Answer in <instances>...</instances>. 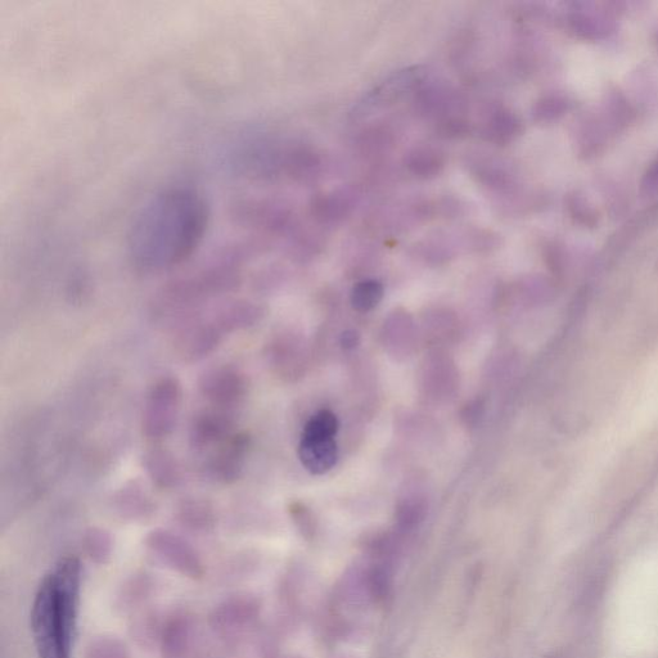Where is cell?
I'll list each match as a JSON object with an SVG mask.
<instances>
[{"label":"cell","mask_w":658,"mask_h":658,"mask_svg":"<svg viewBox=\"0 0 658 658\" xmlns=\"http://www.w3.org/2000/svg\"><path fill=\"white\" fill-rule=\"evenodd\" d=\"M209 206L195 189H161L135 214L126 234L129 259L144 273H159L191 259L209 227Z\"/></svg>","instance_id":"cell-1"},{"label":"cell","mask_w":658,"mask_h":658,"mask_svg":"<svg viewBox=\"0 0 658 658\" xmlns=\"http://www.w3.org/2000/svg\"><path fill=\"white\" fill-rule=\"evenodd\" d=\"M81 592V565L65 557L45 575L31 608V632L39 658H71Z\"/></svg>","instance_id":"cell-2"},{"label":"cell","mask_w":658,"mask_h":658,"mask_svg":"<svg viewBox=\"0 0 658 658\" xmlns=\"http://www.w3.org/2000/svg\"><path fill=\"white\" fill-rule=\"evenodd\" d=\"M182 385L174 377H162L148 392L143 409V434L151 440L165 439L177 426L182 408Z\"/></svg>","instance_id":"cell-3"},{"label":"cell","mask_w":658,"mask_h":658,"mask_svg":"<svg viewBox=\"0 0 658 658\" xmlns=\"http://www.w3.org/2000/svg\"><path fill=\"white\" fill-rule=\"evenodd\" d=\"M144 545L160 565L184 578L198 580L205 574L200 553L182 536L169 530L156 529L146 536Z\"/></svg>","instance_id":"cell-4"},{"label":"cell","mask_w":658,"mask_h":658,"mask_svg":"<svg viewBox=\"0 0 658 658\" xmlns=\"http://www.w3.org/2000/svg\"><path fill=\"white\" fill-rule=\"evenodd\" d=\"M259 599L250 594H236L224 599L210 614L211 630L227 642L240 641L259 620Z\"/></svg>","instance_id":"cell-5"},{"label":"cell","mask_w":658,"mask_h":658,"mask_svg":"<svg viewBox=\"0 0 658 658\" xmlns=\"http://www.w3.org/2000/svg\"><path fill=\"white\" fill-rule=\"evenodd\" d=\"M249 391V381L240 369L223 365L207 371L200 381L202 398L211 408L236 413Z\"/></svg>","instance_id":"cell-6"},{"label":"cell","mask_w":658,"mask_h":658,"mask_svg":"<svg viewBox=\"0 0 658 658\" xmlns=\"http://www.w3.org/2000/svg\"><path fill=\"white\" fill-rule=\"evenodd\" d=\"M250 446L251 439L246 432H234L222 444L216 446L213 457L207 464L210 476L224 484L240 479Z\"/></svg>","instance_id":"cell-7"},{"label":"cell","mask_w":658,"mask_h":658,"mask_svg":"<svg viewBox=\"0 0 658 658\" xmlns=\"http://www.w3.org/2000/svg\"><path fill=\"white\" fill-rule=\"evenodd\" d=\"M236 413L209 408L198 413L191 425L189 439L193 448L204 450L218 446L234 434Z\"/></svg>","instance_id":"cell-8"},{"label":"cell","mask_w":658,"mask_h":658,"mask_svg":"<svg viewBox=\"0 0 658 658\" xmlns=\"http://www.w3.org/2000/svg\"><path fill=\"white\" fill-rule=\"evenodd\" d=\"M225 333L215 318L196 319L180 329L177 349L184 359L193 362L205 358L218 347Z\"/></svg>","instance_id":"cell-9"},{"label":"cell","mask_w":658,"mask_h":658,"mask_svg":"<svg viewBox=\"0 0 658 658\" xmlns=\"http://www.w3.org/2000/svg\"><path fill=\"white\" fill-rule=\"evenodd\" d=\"M196 641V625L191 616L177 614L162 625L159 646L162 658H188Z\"/></svg>","instance_id":"cell-10"},{"label":"cell","mask_w":658,"mask_h":658,"mask_svg":"<svg viewBox=\"0 0 658 658\" xmlns=\"http://www.w3.org/2000/svg\"><path fill=\"white\" fill-rule=\"evenodd\" d=\"M299 458L303 466L313 475H324L331 471L338 458V448L333 437H301Z\"/></svg>","instance_id":"cell-11"},{"label":"cell","mask_w":658,"mask_h":658,"mask_svg":"<svg viewBox=\"0 0 658 658\" xmlns=\"http://www.w3.org/2000/svg\"><path fill=\"white\" fill-rule=\"evenodd\" d=\"M114 503L117 515L126 521H144L155 512L151 498L141 486L135 484L121 489Z\"/></svg>","instance_id":"cell-12"},{"label":"cell","mask_w":658,"mask_h":658,"mask_svg":"<svg viewBox=\"0 0 658 658\" xmlns=\"http://www.w3.org/2000/svg\"><path fill=\"white\" fill-rule=\"evenodd\" d=\"M522 121L515 112L506 107L495 108L482 126V135L488 141L497 144H508L522 133Z\"/></svg>","instance_id":"cell-13"},{"label":"cell","mask_w":658,"mask_h":658,"mask_svg":"<svg viewBox=\"0 0 658 658\" xmlns=\"http://www.w3.org/2000/svg\"><path fill=\"white\" fill-rule=\"evenodd\" d=\"M144 464L151 480L162 489L174 488L182 479L177 459L166 450H152L146 455Z\"/></svg>","instance_id":"cell-14"},{"label":"cell","mask_w":658,"mask_h":658,"mask_svg":"<svg viewBox=\"0 0 658 658\" xmlns=\"http://www.w3.org/2000/svg\"><path fill=\"white\" fill-rule=\"evenodd\" d=\"M445 162L444 153L431 146L416 147L405 159L410 173L421 179L437 177L444 170Z\"/></svg>","instance_id":"cell-15"},{"label":"cell","mask_w":658,"mask_h":658,"mask_svg":"<svg viewBox=\"0 0 658 658\" xmlns=\"http://www.w3.org/2000/svg\"><path fill=\"white\" fill-rule=\"evenodd\" d=\"M351 207L353 200L346 192H333L315 198L312 209L319 222L336 223L350 213Z\"/></svg>","instance_id":"cell-16"},{"label":"cell","mask_w":658,"mask_h":658,"mask_svg":"<svg viewBox=\"0 0 658 658\" xmlns=\"http://www.w3.org/2000/svg\"><path fill=\"white\" fill-rule=\"evenodd\" d=\"M83 549L90 561L96 565H106L114 553V539L107 530L92 527L84 534Z\"/></svg>","instance_id":"cell-17"},{"label":"cell","mask_w":658,"mask_h":658,"mask_svg":"<svg viewBox=\"0 0 658 658\" xmlns=\"http://www.w3.org/2000/svg\"><path fill=\"white\" fill-rule=\"evenodd\" d=\"M383 294H385V288L380 281L364 279V281L356 283L351 290L350 303L356 312H371L381 303Z\"/></svg>","instance_id":"cell-18"},{"label":"cell","mask_w":658,"mask_h":658,"mask_svg":"<svg viewBox=\"0 0 658 658\" xmlns=\"http://www.w3.org/2000/svg\"><path fill=\"white\" fill-rule=\"evenodd\" d=\"M180 524L193 531H205L214 525V512L209 504L191 500L179 508Z\"/></svg>","instance_id":"cell-19"},{"label":"cell","mask_w":658,"mask_h":658,"mask_svg":"<svg viewBox=\"0 0 658 658\" xmlns=\"http://www.w3.org/2000/svg\"><path fill=\"white\" fill-rule=\"evenodd\" d=\"M84 658H130V655L125 643L119 638L101 635L90 641Z\"/></svg>","instance_id":"cell-20"},{"label":"cell","mask_w":658,"mask_h":658,"mask_svg":"<svg viewBox=\"0 0 658 658\" xmlns=\"http://www.w3.org/2000/svg\"><path fill=\"white\" fill-rule=\"evenodd\" d=\"M569 110V102L558 94H548L536 101L533 116L539 123H551L558 120Z\"/></svg>","instance_id":"cell-21"},{"label":"cell","mask_w":658,"mask_h":658,"mask_svg":"<svg viewBox=\"0 0 658 658\" xmlns=\"http://www.w3.org/2000/svg\"><path fill=\"white\" fill-rule=\"evenodd\" d=\"M365 587L374 601L383 602L390 597L392 589L391 571L383 565H376L369 570Z\"/></svg>","instance_id":"cell-22"},{"label":"cell","mask_w":658,"mask_h":658,"mask_svg":"<svg viewBox=\"0 0 658 658\" xmlns=\"http://www.w3.org/2000/svg\"><path fill=\"white\" fill-rule=\"evenodd\" d=\"M340 423L331 410H321L306 423L303 436L333 437L337 434Z\"/></svg>","instance_id":"cell-23"},{"label":"cell","mask_w":658,"mask_h":658,"mask_svg":"<svg viewBox=\"0 0 658 658\" xmlns=\"http://www.w3.org/2000/svg\"><path fill=\"white\" fill-rule=\"evenodd\" d=\"M162 625L157 621L156 615L144 614L139 617L133 625L134 638L143 646H150L152 643H159Z\"/></svg>","instance_id":"cell-24"},{"label":"cell","mask_w":658,"mask_h":658,"mask_svg":"<svg viewBox=\"0 0 658 658\" xmlns=\"http://www.w3.org/2000/svg\"><path fill=\"white\" fill-rule=\"evenodd\" d=\"M570 27L576 35L584 39H597L606 31L602 21L581 12H575L570 17Z\"/></svg>","instance_id":"cell-25"},{"label":"cell","mask_w":658,"mask_h":658,"mask_svg":"<svg viewBox=\"0 0 658 658\" xmlns=\"http://www.w3.org/2000/svg\"><path fill=\"white\" fill-rule=\"evenodd\" d=\"M569 210L572 218L584 227H593L597 224V214L592 206L585 202L583 197L571 196L569 198Z\"/></svg>","instance_id":"cell-26"},{"label":"cell","mask_w":658,"mask_h":658,"mask_svg":"<svg viewBox=\"0 0 658 658\" xmlns=\"http://www.w3.org/2000/svg\"><path fill=\"white\" fill-rule=\"evenodd\" d=\"M151 584L146 578H137L124 589L123 606L134 607L143 602L150 593Z\"/></svg>","instance_id":"cell-27"},{"label":"cell","mask_w":658,"mask_h":658,"mask_svg":"<svg viewBox=\"0 0 658 658\" xmlns=\"http://www.w3.org/2000/svg\"><path fill=\"white\" fill-rule=\"evenodd\" d=\"M292 518H294L295 524L299 527L301 533L305 536H310L313 534V521L310 517V513L306 511V508L300 506V504H294L291 507Z\"/></svg>","instance_id":"cell-28"},{"label":"cell","mask_w":658,"mask_h":658,"mask_svg":"<svg viewBox=\"0 0 658 658\" xmlns=\"http://www.w3.org/2000/svg\"><path fill=\"white\" fill-rule=\"evenodd\" d=\"M641 187L643 195L646 196L655 195L658 192V157L644 174Z\"/></svg>","instance_id":"cell-29"},{"label":"cell","mask_w":658,"mask_h":658,"mask_svg":"<svg viewBox=\"0 0 658 658\" xmlns=\"http://www.w3.org/2000/svg\"><path fill=\"white\" fill-rule=\"evenodd\" d=\"M340 342L342 347L346 350L355 349V347L359 345L360 337L358 332L346 331L342 333Z\"/></svg>","instance_id":"cell-30"}]
</instances>
